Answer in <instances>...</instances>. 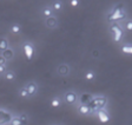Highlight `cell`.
<instances>
[{
  "label": "cell",
  "mask_w": 132,
  "mask_h": 125,
  "mask_svg": "<svg viewBox=\"0 0 132 125\" xmlns=\"http://www.w3.org/2000/svg\"><path fill=\"white\" fill-rule=\"evenodd\" d=\"M125 17H126V13H125V11L123 10V5H118L109 14L107 20H109V21H117V20L124 19Z\"/></svg>",
  "instance_id": "6da1fadb"
},
{
  "label": "cell",
  "mask_w": 132,
  "mask_h": 125,
  "mask_svg": "<svg viewBox=\"0 0 132 125\" xmlns=\"http://www.w3.org/2000/svg\"><path fill=\"white\" fill-rule=\"evenodd\" d=\"M107 99L105 97H96L90 102V107L92 110H98V109H104V106L106 105Z\"/></svg>",
  "instance_id": "7a4b0ae2"
},
{
  "label": "cell",
  "mask_w": 132,
  "mask_h": 125,
  "mask_svg": "<svg viewBox=\"0 0 132 125\" xmlns=\"http://www.w3.org/2000/svg\"><path fill=\"white\" fill-rule=\"evenodd\" d=\"M111 32H112V36H113V40H114L116 43H119L121 40V38H123V30H121V27L118 25V24H113V25H111L110 27Z\"/></svg>",
  "instance_id": "3957f363"
},
{
  "label": "cell",
  "mask_w": 132,
  "mask_h": 125,
  "mask_svg": "<svg viewBox=\"0 0 132 125\" xmlns=\"http://www.w3.org/2000/svg\"><path fill=\"white\" fill-rule=\"evenodd\" d=\"M22 48H24L25 57H26L28 60H31V59L33 58V54H34V48H33V45L31 44V43H25L24 46H22Z\"/></svg>",
  "instance_id": "277c9868"
},
{
  "label": "cell",
  "mask_w": 132,
  "mask_h": 125,
  "mask_svg": "<svg viewBox=\"0 0 132 125\" xmlns=\"http://www.w3.org/2000/svg\"><path fill=\"white\" fill-rule=\"evenodd\" d=\"M97 117H98V119L100 120V123L110 122V116H109V113H107L105 110H103V109H98V110H97Z\"/></svg>",
  "instance_id": "5b68a950"
},
{
  "label": "cell",
  "mask_w": 132,
  "mask_h": 125,
  "mask_svg": "<svg viewBox=\"0 0 132 125\" xmlns=\"http://www.w3.org/2000/svg\"><path fill=\"white\" fill-rule=\"evenodd\" d=\"M57 71H58V74L59 76L66 77V76H69V73H70V66L67 64H60L58 66Z\"/></svg>",
  "instance_id": "8992f818"
},
{
  "label": "cell",
  "mask_w": 132,
  "mask_h": 125,
  "mask_svg": "<svg viewBox=\"0 0 132 125\" xmlns=\"http://www.w3.org/2000/svg\"><path fill=\"white\" fill-rule=\"evenodd\" d=\"M45 24H46V26L48 28H51V30H53V28H57L58 27V19L55 17H48L46 18V21H45Z\"/></svg>",
  "instance_id": "52a82bcc"
},
{
  "label": "cell",
  "mask_w": 132,
  "mask_h": 125,
  "mask_svg": "<svg viewBox=\"0 0 132 125\" xmlns=\"http://www.w3.org/2000/svg\"><path fill=\"white\" fill-rule=\"evenodd\" d=\"M65 102L67 104H74L76 102H77V95H76L73 91L66 92V95H65Z\"/></svg>",
  "instance_id": "ba28073f"
},
{
  "label": "cell",
  "mask_w": 132,
  "mask_h": 125,
  "mask_svg": "<svg viewBox=\"0 0 132 125\" xmlns=\"http://www.w3.org/2000/svg\"><path fill=\"white\" fill-rule=\"evenodd\" d=\"M91 111H92V109L90 107V105H88V104H81V105L78 106V112H79L80 114L87 116V114L91 113Z\"/></svg>",
  "instance_id": "9c48e42d"
},
{
  "label": "cell",
  "mask_w": 132,
  "mask_h": 125,
  "mask_svg": "<svg viewBox=\"0 0 132 125\" xmlns=\"http://www.w3.org/2000/svg\"><path fill=\"white\" fill-rule=\"evenodd\" d=\"M37 90H38V86H37V84H36V83H28V85L26 86V91H27L28 96L36 95Z\"/></svg>",
  "instance_id": "30bf717a"
},
{
  "label": "cell",
  "mask_w": 132,
  "mask_h": 125,
  "mask_svg": "<svg viewBox=\"0 0 132 125\" xmlns=\"http://www.w3.org/2000/svg\"><path fill=\"white\" fill-rule=\"evenodd\" d=\"M1 56L5 58V60H11V59H13L14 57V52L12 48H6L5 51H3V53H1Z\"/></svg>",
  "instance_id": "8fae6325"
},
{
  "label": "cell",
  "mask_w": 132,
  "mask_h": 125,
  "mask_svg": "<svg viewBox=\"0 0 132 125\" xmlns=\"http://www.w3.org/2000/svg\"><path fill=\"white\" fill-rule=\"evenodd\" d=\"M41 13H43V15H45L46 18L52 17L53 15V10L51 9V7H44L43 11H41Z\"/></svg>",
  "instance_id": "7c38bea8"
},
{
  "label": "cell",
  "mask_w": 132,
  "mask_h": 125,
  "mask_svg": "<svg viewBox=\"0 0 132 125\" xmlns=\"http://www.w3.org/2000/svg\"><path fill=\"white\" fill-rule=\"evenodd\" d=\"M8 48V41L5 38H0V51H5Z\"/></svg>",
  "instance_id": "4fadbf2b"
},
{
  "label": "cell",
  "mask_w": 132,
  "mask_h": 125,
  "mask_svg": "<svg viewBox=\"0 0 132 125\" xmlns=\"http://www.w3.org/2000/svg\"><path fill=\"white\" fill-rule=\"evenodd\" d=\"M5 79L8 81H13L15 79V73L13 71H8V72L5 73Z\"/></svg>",
  "instance_id": "5bb4252c"
},
{
  "label": "cell",
  "mask_w": 132,
  "mask_h": 125,
  "mask_svg": "<svg viewBox=\"0 0 132 125\" xmlns=\"http://www.w3.org/2000/svg\"><path fill=\"white\" fill-rule=\"evenodd\" d=\"M94 78H96V74H94V72L93 71H87V72L85 73V79L86 80H88V81H91V80H93Z\"/></svg>",
  "instance_id": "9a60e30c"
},
{
  "label": "cell",
  "mask_w": 132,
  "mask_h": 125,
  "mask_svg": "<svg viewBox=\"0 0 132 125\" xmlns=\"http://www.w3.org/2000/svg\"><path fill=\"white\" fill-rule=\"evenodd\" d=\"M121 51L126 54H132V45H124L121 46Z\"/></svg>",
  "instance_id": "2e32d148"
},
{
  "label": "cell",
  "mask_w": 132,
  "mask_h": 125,
  "mask_svg": "<svg viewBox=\"0 0 132 125\" xmlns=\"http://www.w3.org/2000/svg\"><path fill=\"white\" fill-rule=\"evenodd\" d=\"M51 105H52L53 107H59V106H60V98L54 97L52 100H51Z\"/></svg>",
  "instance_id": "e0dca14e"
},
{
  "label": "cell",
  "mask_w": 132,
  "mask_h": 125,
  "mask_svg": "<svg viewBox=\"0 0 132 125\" xmlns=\"http://www.w3.org/2000/svg\"><path fill=\"white\" fill-rule=\"evenodd\" d=\"M10 124H11V125H22L24 123L21 122V119H20L19 117H14V118H12V119H11Z\"/></svg>",
  "instance_id": "ac0fdd59"
},
{
  "label": "cell",
  "mask_w": 132,
  "mask_h": 125,
  "mask_svg": "<svg viewBox=\"0 0 132 125\" xmlns=\"http://www.w3.org/2000/svg\"><path fill=\"white\" fill-rule=\"evenodd\" d=\"M61 7H63V5H61L60 1H54L52 4V10H54V11H60Z\"/></svg>",
  "instance_id": "d6986e66"
},
{
  "label": "cell",
  "mask_w": 132,
  "mask_h": 125,
  "mask_svg": "<svg viewBox=\"0 0 132 125\" xmlns=\"http://www.w3.org/2000/svg\"><path fill=\"white\" fill-rule=\"evenodd\" d=\"M20 30H21V28H20V26L18 25V24H13V25H12V27H11V32H12L13 34L19 33Z\"/></svg>",
  "instance_id": "ffe728a7"
},
{
  "label": "cell",
  "mask_w": 132,
  "mask_h": 125,
  "mask_svg": "<svg viewBox=\"0 0 132 125\" xmlns=\"http://www.w3.org/2000/svg\"><path fill=\"white\" fill-rule=\"evenodd\" d=\"M19 93H20V96H21L22 98H26V97H28V93H27V91H26V87H24V89H21L19 91Z\"/></svg>",
  "instance_id": "44dd1931"
},
{
  "label": "cell",
  "mask_w": 132,
  "mask_h": 125,
  "mask_svg": "<svg viewBox=\"0 0 132 125\" xmlns=\"http://www.w3.org/2000/svg\"><path fill=\"white\" fill-rule=\"evenodd\" d=\"M70 5L72 7H78L79 6V0H70Z\"/></svg>",
  "instance_id": "7402d4cb"
},
{
  "label": "cell",
  "mask_w": 132,
  "mask_h": 125,
  "mask_svg": "<svg viewBox=\"0 0 132 125\" xmlns=\"http://www.w3.org/2000/svg\"><path fill=\"white\" fill-rule=\"evenodd\" d=\"M125 28L127 31H132V20H129V21L125 24Z\"/></svg>",
  "instance_id": "603a6c76"
},
{
  "label": "cell",
  "mask_w": 132,
  "mask_h": 125,
  "mask_svg": "<svg viewBox=\"0 0 132 125\" xmlns=\"http://www.w3.org/2000/svg\"><path fill=\"white\" fill-rule=\"evenodd\" d=\"M19 118L21 119V122L24 123V124L27 123V117H26V114H21V116H19Z\"/></svg>",
  "instance_id": "cb8c5ba5"
},
{
  "label": "cell",
  "mask_w": 132,
  "mask_h": 125,
  "mask_svg": "<svg viewBox=\"0 0 132 125\" xmlns=\"http://www.w3.org/2000/svg\"><path fill=\"white\" fill-rule=\"evenodd\" d=\"M6 71V66L5 65H0V74H1V73H4Z\"/></svg>",
  "instance_id": "d4e9b609"
},
{
  "label": "cell",
  "mask_w": 132,
  "mask_h": 125,
  "mask_svg": "<svg viewBox=\"0 0 132 125\" xmlns=\"http://www.w3.org/2000/svg\"><path fill=\"white\" fill-rule=\"evenodd\" d=\"M5 63H6L5 58L3 56H0V65H5Z\"/></svg>",
  "instance_id": "484cf974"
},
{
  "label": "cell",
  "mask_w": 132,
  "mask_h": 125,
  "mask_svg": "<svg viewBox=\"0 0 132 125\" xmlns=\"http://www.w3.org/2000/svg\"><path fill=\"white\" fill-rule=\"evenodd\" d=\"M98 56H99V52H98V51H93V52H92V57H93V58H97Z\"/></svg>",
  "instance_id": "4316f807"
}]
</instances>
